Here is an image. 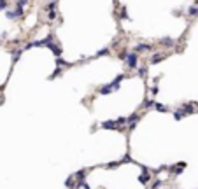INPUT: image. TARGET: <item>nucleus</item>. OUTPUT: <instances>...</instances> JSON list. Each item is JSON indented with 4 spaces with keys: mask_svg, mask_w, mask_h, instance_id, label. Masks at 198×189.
Here are the masks:
<instances>
[{
    "mask_svg": "<svg viewBox=\"0 0 198 189\" xmlns=\"http://www.w3.org/2000/svg\"><path fill=\"white\" fill-rule=\"evenodd\" d=\"M137 60H139V54H137V53H128V56H126V60H125V61H126V65H128V68H135V67H137Z\"/></svg>",
    "mask_w": 198,
    "mask_h": 189,
    "instance_id": "nucleus-1",
    "label": "nucleus"
},
{
    "mask_svg": "<svg viewBox=\"0 0 198 189\" xmlns=\"http://www.w3.org/2000/svg\"><path fill=\"white\" fill-rule=\"evenodd\" d=\"M100 128H105V130H121V124L119 121H105V123H102Z\"/></svg>",
    "mask_w": 198,
    "mask_h": 189,
    "instance_id": "nucleus-2",
    "label": "nucleus"
},
{
    "mask_svg": "<svg viewBox=\"0 0 198 189\" xmlns=\"http://www.w3.org/2000/svg\"><path fill=\"white\" fill-rule=\"evenodd\" d=\"M142 172L144 173L139 177V180H140V184H144V186H147L149 184V180H151V175H149V170H147V166H142Z\"/></svg>",
    "mask_w": 198,
    "mask_h": 189,
    "instance_id": "nucleus-3",
    "label": "nucleus"
},
{
    "mask_svg": "<svg viewBox=\"0 0 198 189\" xmlns=\"http://www.w3.org/2000/svg\"><path fill=\"white\" fill-rule=\"evenodd\" d=\"M23 9H19V7H18V9H14V11H7V12H5V16H7L9 19H16V18H21L23 16Z\"/></svg>",
    "mask_w": 198,
    "mask_h": 189,
    "instance_id": "nucleus-4",
    "label": "nucleus"
},
{
    "mask_svg": "<svg viewBox=\"0 0 198 189\" xmlns=\"http://www.w3.org/2000/svg\"><path fill=\"white\" fill-rule=\"evenodd\" d=\"M123 79H125V75H123V74H121V75H118V77H116V79H114L112 82L109 84V88H111V91L118 89V88H119V82H121V81H123Z\"/></svg>",
    "mask_w": 198,
    "mask_h": 189,
    "instance_id": "nucleus-5",
    "label": "nucleus"
},
{
    "mask_svg": "<svg viewBox=\"0 0 198 189\" xmlns=\"http://www.w3.org/2000/svg\"><path fill=\"white\" fill-rule=\"evenodd\" d=\"M165 58H167L165 53H156V54L151 56V63H153V65H154V63H160L161 60H165Z\"/></svg>",
    "mask_w": 198,
    "mask_h": 189,
    "instance_id": "nucleus-6",
    "label": "nucleus"
},
{
    "mask_svg": "<svg viewBox=\"0 0 198 189\" xmlns=\"http://www.w3.org/2000/svg\"><path fill=\"white\" fill-rule=\"evenodd\" d=\"M151 47H153L151 44H137V46H135V53L139 54L140 51H149V49H151Z\"/></svg>",
    "mask_w": 198,
    "mask_h": 189,
    "instance_id": "nucleus-7",
    "label": "nucleus"
},
{
    "mask_svg": "<svg viewBox=\"0 0 198 189\" xmlns=\"http://www.w3.org/2000/svg\"><path fill=\"white\" fill-rule=\"evenodd\" d=\"M184 168H186V163H179V165H175V168H174V173L179 175V173L184 170Z\"/></svg>",
    "mask_w": 198,
    "mask_h": 189,
    "instance_id": "nucleus-8",
    "label": "nucleus"
},
{
    "mask_svg": "<svg viewBox=\"0 0 198 189\" xmlns=\"http://www.w3.org/2000/svg\"><path fill=\"white\" fill-rule=\"evenodd\" d=\"M174 44H175V42L172 40V39H168V37H167V39H163V40H161V46H165V47H172Z\"/></svg>",
    "mask_w": 198,
    "mask_h": 189,
    "instance_id": "nucleus-9",
    "label": "nucleus"
},
{
    "mask_svg": "<svg viewBox=\"0 0 198 189\" xmlns=\"http://www.w3.org/2000/svg\"><path fill=\"white\" fill-rule=\"evenodd\" d=\"M153 109H156V110H160V112H168V109H167L165 105H161V103H156V102H154V105H153Z\"/></svg>",
    "mask_w": 198,
    "mask_h": 189,
    "instance_id": "nucleus-10",
    "label": "nucleus"
},
{
    "mask_svg": "<svg viewBox=\"0 0 198 189\" xmlns=\"http://www.w3.org/2000/svg\"><path fill=\"white\" fill-rule=\"evenodd\" d=\"M161 186H163V180H154L151 184V189H160Z\"/></svg>",
    "mask_w": 198,
    "mask_h": 189,
    "instance_id": "nucleus-11",
    "label": "nucleus"
},
{
    "mask_svg": "<svg viewBox=\"0 0 198 189\" xmlns=\"http://www.w3.org/2000/svg\"><path fill=\"white\" fill-rule=\"evenodd\" d=\"M100 93H102V95H109V93H112V91H111V88H109V86H102V88H100Z\"/></svg>",
    "mask_w": 198,
    "mask_h": 189,
    "instance_id": "nucleus-12",
    "label": "nucleus"
},
{
    "mask_svg": "<svg viewBox=\"0 0 198 189\" xmlns=\"http://www.w3.org/2000/svg\"><path fill=\"white\" fill-rule=\"evenodd\" d=\"M137 74H139V75H140V77H146V75H147V67H140Z\"/></svg>",
    "mask_w": 198,
    "mask_h": 189,
    "instance_id": "nucleus-13",
    "label": "nucleus"
},
{
    "mask_svg": "<svg viewBox=\"0 0 198 189\" xmlns=\"http://www.w3.org/2000/svg\"><path fill=\"white\" fill-rule=\"evenodd\" d=\"M21 54H23V51H21V49L14 51V53H12V60H14V61H16V60H19V56H21Z\"/></svg>",
    "mask_w": 198,
    "mask_h": 189,
    "instance_id": "nucleus-14",
    "label": "nucleus"
},
{
    "mask_svg": "<svg viewBox=\"0 0 198 189\" xmlns=\"http://www.w3.org/2000/svg\"><path fill=\"white\" fill-rule=\"evenodd\" d=\"M77 187H79V189H90V186H88L84 180H79V182H77Z\"/></svg>",
    "mask_w": 198,
    "mask_h": 189,
    "instance_id": "nucleus-15",
    "label": "nucleus"
},
{
    "mask_svg": "<svg viewBox=\"0 0 198 189\" xmlns=\"http://www.w3.org/2000/svg\"><path fill=\"white\" fill-rule=\"evenodd\" d=\"M189 16H198V7L196 5L189 7Z\"/></svg>",
    "mask_w": 198,
    "mask_h": 189,
    "instance_id": "nucleus-16",
    "label": "nucleus"
},
{
    "mask_svg": "<svg viewBox=\"0 0 198 189\" xmlns=\"http://www.w3.org/2000/svg\"><path fill=\"white\" fill-rule=\"evenodd\" d=\"M84 173H86V170H79L77 173L74 175V177H77V179H81V180H83V177H84Z\"/></svg>",
    "mask_w": 198,
    "mask_h": 189,
    "instance_id": "nucleus-17",
    "label": "nucleus"
},
{
    "mask_svg": "<svg viewBox=\"0 0 198 189\" xmlns=\"http://www.w3.org/2000/svg\"><path fill=\"white\" fill-rule=\"evenodd\" d=\"M174 117H175V121H181V119H182V114L179 110H174Z\"/></svg>",
    "mask_w": 198,
    "mask_h": 189,
    "instance_id": "nucleus-18",
    "label": "nucleus"
},
{
    "mask_svg": "<svg viewBox=\"0 0 198 189\" xmlns=\"http://www.w3.org/2000/svg\"><path fill=\"white\" fill-rule=\"evenodd\" d=\"M107 53H109V49H102V51H98V53H97L95 56H105Z\"/></svg>",
    "mask_w": 198,
    "mask_h": 189,
    "instance_id": "nucleus-19",
    "label": "nucleus"
},
{
    "mask_svg": "<svg viewBox=\"0 0 198 189\" xmlns=\"http://www.w3.org/2000/svg\"><path fill=\"white\" fill-rule=\"evenodd\" d=\"M48 18H49V19H55V18H56V11H49Z\"/></svg>",
    "mask_w": 198,
    "mask_h": 189,
    "instance_id": "nucleus-20",
    "label": "nucleus"
},
{
    "mask_svg": "<svg viewBox=\"0 0 198 189\" xmlns=\"http://www.w3.org/2000/svg\"><path fill=\"white\" fill-rule=\"evenodd\" d=\"M158 91H160V89H158V86H153V88H151V95H154V96H156Z\"/></svg>",
    "mask_w": 198,
    "mask_h": 189,
    "instance_id": "nucleus-21",
    "label": "nucleus"
},
{
    "mask_svg": "<svg viewBox=\"0 0 198 189\" xmlns=\"http://www.w3.org/2000/svg\"><path fill=\"white\" fill-rule=\"evenodd\" d=\"M130 163V161H132V158H130V154H125V156H123V163Z\"/></svg>",
    "mask_w": 198,
    "mask_h": 189,
    "instance_id": "nucleus-22",
    "label": "nucleus"
},
{
    "mask_svg": "<svg viewBox=\"0 0 198 189\" xmlns=\"http://www.w3.org/2000/svg\"><path fill=\"white\" fill-rule=\"evenodd\" d=\"M118 165H119V163H109V165H107V168H116Z\"/></svg>",
    "mask_w": 198,
    "mask_h": 189,
    "instance_id": "nucleus-23",
    "label": "nucleus"
},
{
    "mask_svg": "<svg viewBox=\"0 0 198 189\" xmlns=\"http://www.w3.org/2000/svg\"><path fill=\"white\" fill-rule=\"evenodd\" d=\"M7 7V2H0V9H5Z\"/></svg>",
    "mask_w": 198,
    "mask_h": 189,
    "instance_id": "nucleus-24",
    "label": "nucleus"
}]
</instances>
